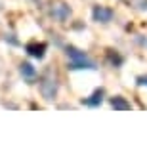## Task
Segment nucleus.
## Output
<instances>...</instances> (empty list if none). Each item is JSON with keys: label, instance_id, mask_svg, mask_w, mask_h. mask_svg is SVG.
<instances>
[{"label": "nucleus", "instance_id": "f03ea898", "mask_svg": "<svg viewBox=\"0 0 147 147\" xmlns=\"http://www.w3.org/2000/svg\"><path fill=\"white\" fill-rule=\"evenodd\" d=\"M40 92L46 99H54V96L57 94V78L52 73H44V76L40 78Z\"/></svg>", "mask_w": 147, "mask_h": 147}, {"label": "nucleus", "instance_id": "0eeeda50", "mask_svg": "<svg viewBox=\"0 0 147 147\" xmlns=\"http://www.w3.org/2000/svg\"><path fill=\"white\" fill-rule=\"evenodd\" d=\"M101 101H103V90H96V92L86 99V105H90V107H98Z\"/></svg>", "mask_w": 147, "mask_h": 147}, {"label": "nucleus", "instance_id": "f257e3e1", "mask_svg": "<svg viewBox=\"0 0 147 147\" xmlns=\"http://www.w3.org/2000/svg\"><path fill=\"white\" fill-rule=\"evenodd\" d=\"M67 57H69L71 69H96V63H94L84 52L73 48V46L67 48Z\"/></svg>", "mask_w": 147, "mask_h": 147}, {"label": "nucleus", "instance_id": "423d86ee", "mask_svg": "<svg viewBox=\"0 0 147 147\" xmlns=\"http://www.w3.org/2000/svg\"><path fill=\"white\" fill-rule=\"evenodd\" d=\"M19 73H21V76L27 78V80H34V76H36V69H34L31 63H21V65H19Z\"/></svg>", "mask_w": 147, "mask_h": 147}, {"label": "nucleus", "instance_id": "20e7f679", "mask_svg": "<svg viewBox=\"0 0 147 147\" xmlns=\"http://www.w3.org/2000/svg\"><path fill=\"white\" fill-rule=\"evenodd\" d=\"M92 16H94V19L99 21V23H109L111 19H113L115 11L111 10V8H105V6H96L94 11H92Z\"/></svg>", "mask_w": 147, "mask_h": 147}, {"label": "nucleus", "instance_id": "6e6552de", "mask_svg": "<svg viewBox=\"0 0 147 147\" xmlns=\"http://www.w3.org/2000/svg\"><path fill=\"white\" fill-rule=\"evenodd\" d=\"M111 105H113L115 109H122V111H128V109L132 107V105L128 103V101H126L122 96H117V98H113V99H111Z\"/></svg>", "mask_w": 147, "mask_h": 147}, {"label": "nucleus", "instance_id": "7ed1b4c3", "mask_svg": "<svg viewBox=\"0 0 147 147\" xmlns=\"http://www.w3.org/2000/svg\"><path fill=\"white\" fill-rule=\"evenodd\" d=\"M50 13H52V17L55 21H67V17L71 16V8L67 4H63V2H55L50 8Z\"/></svg>", "mask_w": 147, "mask_h": 147}, {"label": "nucleus", "instance_id": "9d476101", "mask_svg": "<svg viewBox=\"0 0 147 147\" xmlns=\"http://www.w3.org/2000/svg\"><path fill=\"white\" fill-rule=\"evenodd\" d=\"M138 84H140V86H147V75L140 76V78H138Z\"/></svg>", "mask_w": 147, "mask_h": 147}, {"label": "nucleus", "instance_id": "1a4fd4ad", "mask_svg": "<svg viewBox=\"0 0 147 147\" xmlns=\"http://www.w3.org/2000/svg\"><path fill=\"white\" fill-rule=\"evenodd\" d=\"M132 6H136L140 10H147V0H130Z\"/></svg>", "mask_w": 147, "mask_h": 147}, {"label": "nucleus", "instance_id": "39448f33", "mask_svg": "<svg viewBox=\"0 0 147 147\" xmlns=\"http://www.w3.org/2000/svg\"><path fill=\"white\" fill-rule=\"evenodd\" d=\"M25 50H27L29 55H33V57H36V59H42L44 52H46V44H42V42H31V44L25 46Z\"/></svg>", "mask_w": 147, "mask_h": 147}]
</instances>
